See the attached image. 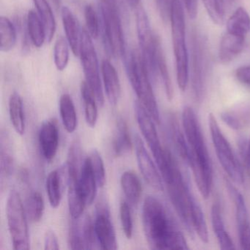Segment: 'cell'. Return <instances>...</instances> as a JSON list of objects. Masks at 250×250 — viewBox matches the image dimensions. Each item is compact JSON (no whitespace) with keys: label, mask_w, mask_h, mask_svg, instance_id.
Wrapping results in <instances>:
<instances>
[{"label":"cell","mask_w":250,"mask_h":250,"mask_svg":"<svg viewBox=\"0 0 250 250\" xmlns=\"http://www.w3.org/2000/svg\"><path fill=\"white\" fill-rule=\"evenodd\" d=\"M159 172L167 188L169 200L188 232L194 235L192 216L194 208L199 204L184 178L176 159L166 148L162 163L159 165Z\"/></svg>","instance_id":"obj_3"},{"label":"cell","mask_w":250,"mask_h":250,"mask_svg":"<svg viewBox=\"0 0 250 250\" xmlns=\"http://www.w3.org/2000/svg\"><path fill=\"white\" fill-rule=\"evenodd\" d=\"M81 95L86 122L91 128H94L98 121V102L96 96L85 81L81 84Z\"/></svg>","instance_id":"obj_30"},{"label":"cell","mask_w":250,"mask_h":250,"mask_svg":"<svg viewBox=\"0 0 250 250\" xmlns=\"http://www.w3.org/2000/svg\"><path fill=\"white\" fill-rule=\"evenodd\" d=\"M127 1L131 8H137L140 5V0H127Z\"/></svg>","instance_id":"obj_48"},{"label":"cell","mask_w":250,"mask_h":250,"mask_svg":"<svg viewBox=\"0 0 250 250\" xmlns=\"http://www.w3.org/2000/svg\"><path fill=\"white\" fill-rule=\"evenodd\" d=\"M246 38V36L226 30L219 46V57L222 63H229L242 52Z\"/></svg>","instance_id":"obj_17"},{"label":"cell","mask_w":250,"mask_h":250,"mask_svg":"<svg viewBox=\"0 0 250 250\" xmlns=\"http://www.w3.org/2000/svg\"><path fill=\"white\" fill-rule=\"evenodd\" d=\"M102 74L106 98L109 103L115 106L118 104L121 94L118 72L109 61L104 60L102 64Z\"/></svg>","instance_id":"obj_19"},{"label":"cell","mask_w":250,"mask_h":250,"mask_svg":"<svg viewBox=\"0 0 250 250\" xmlns=\"http://www.w3.org/2000/svg\"><path fill=\"white\" fill-rule=\"evenodd\" d=\"M136 157L139 169L146 182L157 191H163L164 185L162 175H160L154 162L147 153L141 137L136 135L134 138Z\"/></svg>","instance_id":"obj_15"},{"label":"cell","mask_w":250,"mask_h":250,"mask_svg":"<svg viewBox=\"0 0 250 250\" xmlns=\"http://www.w3.org/2000/svg\"><path fill=\"white\" fill-rule=\"evenodd\" d=\"M182 125L189 147V155L186 163L192 171L200 194L207 199L213 184V167L200 123L190 106H186L183 110Z\"/></svg>","instance_id":"obj_2"},{"label":"cell","mask_w":250,"mask_h":250,"mask_svg":"<svg viewBox=\"0 0 250 250\" xmlns=\"http://www.w3.org/2000/svg\"><path fill=\"white\" fill-rule=\"evenodd\" d=\"M143 225L152 250H188L179 227L165 205L154 196L146 197L143 206Z\"/></svg>","instance_id":"obj_1"},{"label":"cell","mask_w":250,"mask_h":250,"mask_svg":"<svg viewBox=\"0 0 250 250\" xmlns=\"http://www.w3.org/2000/svg\"><path fill=\"white\" fill-rule=\"evenodd\" d=\"M44 249L46 250H60L59 241L54 231L48 230L45 234Z\"/></svg>","instance_id":"obj_44"},{"label":"cell","mask_w":250,"mask_h":250,"mask_svg":"<svg viewBox=\"0 0 250 250\" xmlns=\"http://www.w3.org/2000/svg\"><path fill=\"white\" fill-rule=\"evenodd\" d=\"M82 229L85 250H93L96 248L98 241L95 232L94 222L88 215L85 216L84 222L82 224Z\"/></svg>","instance_id":"obj_40"},{"label":"cell","mask_w":250,"mask_h":250,"mask_svg":"<svg viewBox=\"0 0 250 250\" xmlns=\"http://www.w3.org/2000/svg\"><path fill=\"white\" fill-rule=\"evenodd\" d=\"M184 2L188 17L194 20L197 16L198 0H184Z\"/></svg>","instance_id":"obj_47"},{"label":"cell","mask_w":250,"mask_h":250,"mask_svg":"<svg viewBox=\"0 0 250 250\" xmlns=\"http://www.w3.org/2000/svg\"><path fill=\"white\" fill-rule=\"evenodd\" d=\"M44 200L42 194L36 191L31 193L27 200L26 213L32 222L37 223L42 219L44 213Z\"/></svg>","instance_id":"obj_35"},{"label":"cell","mask_w":250,"mask_h":250,"mask_svg":"<svg viewBox=\"0 0 250 250\" xmlns=\"http://www.w3.org/2000/svg\"><path fill=\"white\" fill-rule=\"evenodd\" d=\"M121 185L130 206H137L143 192L142 184L137 174L129 170L124 172L121 175Z\"/></svg>","instance_id":"obj_23"},{"label":"cell","mask_w":250,"mask_h":250,"mask_svg":"<svg viewBox=\"0 0 250 250\" xmlns=\"http://www.w3.org/2000/svg\"><path fill=\"white\" fill-rule=\"evenodd\" d=\"M128 202H121L120 206V216L123 231L128 239H131L133 235V219L131 216V208Z\"/></svg>","instance_id":"obj_42"},{"label":"cell","mask_w":250,"mask_h":250,"mask_svg":"<svg viewBox=\"0 0 250 250\" xmlns=\"http://www.w3.org/2000/svg\"><path fill=\"white\" fill-rule=\"evenodd\" d=\"M46 32V41L52 42L56 31V21L47 0H33Z\"/></svg>","instance_id":"obj_28"},{"label":"cell","mask_w":250,"mask_h":250,"mask_svg":"<svg viewBox=\"0 0 250 250\" xmlns=\"http://www.w3.org/2000/svg\"><path fill=\"white\" fill-rule=\"evenodd\" d=\"M69 43L67 39L60 37L54 47V61L57 69L60 71L66 68L69 61Z\"/></svg>","instance_id":"obj_36"},{"label":"cell","mask_w":250,"mask_h":250,"mask_svg":"<svg viewBox=\"0 0 250 250\" xmlns=\"http://www.w3.org/2000/svg\"><path fill=\"white\" fill-rule=\"evenodd\" d=\"M64 169H57L49 172L46 181V192L51 206L57 208L61 205L62 197V176Z\"/></svg>","instance_id":"obj_26"},{"label":"cell","mask_w":250,"mask_h":250,"mask_svg":"<svg viewBox=\"0 0 250 250\" xmlns=\"http://www.w3.org/2000/svg\"><path fill=\"white\" fill-rule=\"evenodd\" d=\"M27 25L32 43L36 47H42L46 41V32L39 14L33 10H30L27 14Z\"/></svg>","instance_id":"obj_31"},{"label":"cell","mask_w":250,"mask_h":250,"mask_svg":"<svg viewBox=\"0 0 250 250\" xmlns=\"http://www.w3.org/2000/svg\"><path fill=\"white\" fill-rule=\"evenodd\" d=\"M239 147L241 156L248 169H250V139L247 140L245 138H241L239 140Z\"/></svg>","instance_id":"obj_46"},{"label":"cell","mask_w":250,"mask_h":250,"mask_svg":"<svg viewBox=\"0 0 250 250\" xmlns=\"http://www.w3.org/2000/svg\"><path fill=\"white\" fill-rule=\"evenodd\" d=\"M60 1H61V0H55V3L58 5H60Z\"/></svg>","instance_id":"obj_49"},{"label":"cell","mask_w":250,"mask_h":250,"mask_svg":"<svg viewBox=\"0 0 250 250\" xmlns=\"http://www.w3.org/2000/svg\"><path fill=\"white\" fill-rule=\"evenodd\" d=\"M90 164L93 173L96 176L98 185L99 187H103L106 183V172H105L104 164L103 159L97 150H93L89 156Z\"/></svg>","instance_id":"obj_39"},{"label":"cell","mask_w":250,"mask_h":250,"mask_svg":"<svg viewBox=\"0 0 250 250\" xmlns=\"http://www.w3.org/2000/svg\"><path fill=\"white\" fill-rule=\"evenodd\" d=\"M169 20L176 65L177 83L181 91H185L189 80V65L186 42L184 7L181 0H171Z\"/></svg>","instance_id":"obj_4"},{"label":"cell","mask_w":250,"mask_h":250,"mask_svg":"<svg viewBox=\"0 0 250 250\" xmlns=\"http://www.w3.org/2000/svg\"><path fill=\"white\" fill-rule=\"evenodd\" d=\"M134 111L142 134L147 142L158 165L163 159L166 148H164L161 144L157 130L155 126L154 120L138 101L134 104Z\"/></svg>","instance_id":"obj_11"},{"label":"cell","mask_w":250,"mask_h":250,"mask_svg":"<svg viewBox=\"0 0 250 250\" xmlns=\"http://www.w3.org/2000/svg\"><path fill=\"white\" fill-rule=\"evenodd\" d=\"M159 14L164 21L169 19L171 0H155Z\"/></svg>","instance_id":"obj_45"},{"label":"cell","mask_w":250,"mask_h":250,"mask_svg":"<svg viewBox=\"0 0 250 250\" xmlns=\"http://www.w3.org/2000/svg\"><path fill=\"white\" fill-rule=\"evenodd\" d=\"M60 114L64 128L68 133H73L77 129V115L74 102L69 95L65 93L60 99Z\"/></svg>","instance_id":"obj_29"},{"label":"cell","mask_w":250,"mask_h":250,"mask_svg":"<svg viewBox=\"0 0 250 250\" xmlns=\"http://www.w3.org/2000/svg\"><path fill=\"white\" fill-rule=\"evenodd\" d=\"M0 166L2 178H8L12 175L14 168V159L12 154L9 138L7 134H1V147H0Z\"/></svg>","instance_id":"obj_33"},{"label":"cell","mask_w":250,"mask_h":250,"mask_svg":"<svg viewBox=\"0 0 250 250\" xmlns=\"http://www.w3.org/2000/svg\"><path fill=\"white\" fill-rule=\"evenodd\" d=\"M220 116L222 121L232 129H244L250 125V106L245 105L224 111Z\"/></svg>","instance_id":"obj_22"},{"label":"cell","mask_w":250,"mask_h":250,"mask_svg":"<svg viewBox=\"0 0 250 250\" xmlns=\"http://www.w3.org/2000/svg\"><path fill=\"white\" fill-rule=\"evenodd\" d=\"M212 228L217 238L219 247L222 250H233L235 249L233 241L225 229V223L222 218V210L219 201H215L211 208Z\"/></svg>","instance_id":"obj_20"},{"label":"cell","mask_w":250,"mask_h":250,"mask_svg":"<svg viewBox=\"0 0 250 250\" xmlns=\"http://www.w3.org/2000/svg\"><path fill=\"white\" fill-rule=\"evenodd\" d=\"M227 31L246 36L250 30V17L242 7L237 8L227 21Z\"/></svg>","instance_id":"obj_32"},{"label":"cell","mask_w":250,"mask_h":250,"mask_svg":"<svg viewBox=\"0 0 250 250\" xmlns=\"http://www.w3.org/2000/svg\"><path fill=\"white\" fill-rule=\"evenodd\" d=\"M94 228L98 244L102 250L118 249L116 234L111 220L110 212L104 201H101L96 206Z\"/></svg>","instance_id":"obj_12"},{"label":"cell","mask_w":250,"mask_h":250,"mask_svg":"<svg viewBox=\"0 0 250 250\" xmlns=\"http://www.w3.org/2000/svg\"><path fill=\"white\" fill-rule=\"evenodd\" d=\"M66 167L68 203L70 215L72 219H80L86 205H87L80 186V175L82 167L67 164Z\"/></svg>","instance_id":"obj_14"},{"label":"cell","mask_w":250,"mask_h":250,"mask_svg":"<svg viewBox=\"0 0 250 250\" xmlns=\"http://www.w3.org/2000/svg\"><path fill=\"white\" fill-rule=\"evenodd\" d=\"M191 41V87L196 100L200 102L206 93L207 84L208 52L206 41L198 33H193Z\"/></svg>","instance_id":"obj_10"},{"label":"cell","mask_w":250,"mask_h":250,"mask_svg":"<svg viewBox=\"0 0 250 250\" xmlns=\"http://www.w3.org/2000/svg\"><path fill=\"white\" fill-rule=\"evenodd\" d=\"M0 50L8 52L12 50L17 43V30L9 19L5 17L0 18Z\"/></svg>","instance_id":"obj_34"},{"label":"cell","mask_w":250,"mask_h":250,"mask_svg":"<svg viewBox=\"0 0 250 250\" xmlns=\"http://www.w3.org/2000/svg\"><path fill=\"white\" fill-rule=\"evenodd\" d=\"M39 142L42 156L47 162H52L58 153L60 142L59 128L55 120L43 123L39 130Z\"/></svg>","instance_id":"obj_16"},{"label":"cell","mask_w":250,"mask_h":250,"mask_svg":"<svg viewBox=\"0 0 250 250\" xmlns=\"http://www.w3.org/2000/svg\"><path fill=\"white\" fill-rule=\"evenodd\" d=\"M104 39L107 50L115 58L125 55V44L117 0H101Z\"/></svg>","instance_id":"obj_6"},{"label":"cell","mask_w":250,"mask_h":250,"mask_svg":"<svg viewBox=\"0 0 250 250\" xmlns=\"http://www.w3.org/2000/svg\"><path fill=\"white\" fill-rule=\"evenodd\" d=\"M84 19H85L86 30L88 32L92 39H97L99 36V17L93 5L88 4L84 8Z\"/></svg>","instance_id":"obj_41"},{"label":"cell","mask_w":250,"mask_h":250,"mask_svg":"<svg viewBox=\"0 0 250 250\" xmlns=\"http://www.w3.org/2000/svg\"><path fill=\"white\" fill-rule=\"evenodd\" d=\"M80 57L84 71L85 82L96 96L98 104H104V95L99 72L97 54L93 43V39L86 29H83L80 42Z\"/></svg>","instance_id":"obj_9"},{"label":"cell","mask_w":250,"mask_h":250,"mask_svg":"<svg viewBox=\"0 0 250 250\" xmlns=\"http://www.w3.org/2000/svg\"><path fill=\"white\" fill-rule=\"evenodd\" d=\"M80 219L71 218V225L68 231V244L71 250H85L83 239L82 224L79 222Z\"/></svg>","instance_id":"obj_38"},{"label":"cell","mask_w":250,"mask_h":250,"mask_svg":"<svg viewBox=\"0 0 250 250\" xmlns=\"http://www.w3.org/2000/svg\"><path fill=\"white\" fill-rule=\"evenodd\" d=\"M155 66H156L158 77H160L163 82L167 97L169 100H172L173 98V87H172V81L168 71L166 58L161 44L160 39H159L156 44V52H155Z\"/></svg>","instance_id":"obj_27"},{"label":"cell","mask_w":250,"mask_h":250,"mask_svg":"<svg viewBox=\"0 0 250 250\" xmlns=\"http://www.w3.org/2000/svg\"><path fill=\"white\" fill-rule=\"evenodd\" d=\"M205 8L210 18L216 24L225 21V0H203Z\"/></svg>","instance_id":"obj_37"},{"label":"cell","mask_w":250,"mask_h":250,"mask_svg":"<svg viewBox=\"0 0 250 250\" xmlns=\"http://www.w3.org/2000/svg\"><path fill=\"white\" fill-rule=\"evenodd\" d=\"M80 182L82 191L87 205H91L96 199L97 194V181L93 173L89 156H87L82 166L80 171Z\"/></svg>","instance_id":"obj_21"},{"label":"cell","mask_w":250,"mask_h":250,"mask_svg":"<svg viewBox=\"0 0 250 250\" xmlns=\"http://www.w3.org/2000/svg\"><path fill=\"white\" fill-rule=\"evenodd\" d=\"M208 122L212 141L219 163L233 182L242 184L244 181L242 165L235 156L229 142L221 131L213 114L209 115Z\"/></svg>","instance_id":"obj_8"},{"label":"cell","mask_w":250,"mask_h":250,"mask_svg":"<svg viewBox=\"0 0 250 250\" xmlns=\"http://www.w3.org/2000/svg\"><path fill=\"white\" fill-rule=\"evenodd\" d=\"M227 187L235 205L240 246L242 250H250V220L245 200L230 181H227Z\"/></svg>","instance_id":"obj_13"},{"label":"cell","mask_w":250,"mask_h":250,"mask_svg":"<svg viewBox=\"0 0 250 250\" xmlns=\"http://www.w3.org/2000/svg\"><path fill=\"white\" fill-rule=\"evenodd\" d=\"M235 75L240 83L250 88V65H245L237 68Z\"/></svg>","instance_id":"obj_43"},{"label":"cell","mask_w":250,"mask_h":250,"mask_svg":"<svg viewBox=\"0 0 250 250\" xmlns=\"http://www.w3.org/2000/svg\"><path fill=\"white\" fill-rule=\"evenodd\" d=\"M132 141L130 137L128 125L123 118L117 121L116 130L112 141V150L117 157L128 154L132 149Z\"/></svg>","instance_id":"obj_24"},{"label":"cell","mask_w":250,"mask_h":250,"mask_svg":"<svg viewBox=\"0 0 250 250\" xmlns=\"http://www.w3.org/2000/svg\"><path fill=\"white\" fill-rule=\"evenodd\" d=\"M127 74L138 102L146 108L156 124H160V114L151 84V78L141 54L134 51L125 60Z\"/></svg>","instance_id":"obj_5"},{"label":"cell","mask_w":250,"mask_h":250,"mask_svg":"<svg viewBox=\"0 0 250 250\" xmlns=\"http://www.w3.org/2000/svg\"><path fill=\"white\" fill-rule=\"evenodd\" d=\"M61 16L66 39L71 51L75 56H80V42L83 30L80 27L78 20L67 6L62 7Z\"/></svg>","instance_id":"obj_18"},{"label":"cell","mask_w":250,"mask_h":250,"mask_svg":"<svg viewBox=\"0 0 250 250\" xmlns=\"http://www.w3.org/2000/svg\"><path fill=\"white\" fill-rule=\"evenodd\" d=\"M8 106L10 119L14 129L17 134L23 135L26 129L25 115L22 99L17 92H14L10 96Z\"/></svg>","instance_id":"obj_25"},{"label":"cell","mask_w":250,"mask_h":250,"mask_svg":"<svg viewBox=\"0 0 250 250\" xmlns=\"http://www.w3.org/2000/svg\"><path fill=\"white\" fill-rule=\"evenodd\" d=\"M6 215L14 250H30L27 213L23 206L21 197L16 190L11 191L8 195Z\"/></svg>","instance_id":"obj_7"}]
</instances>
